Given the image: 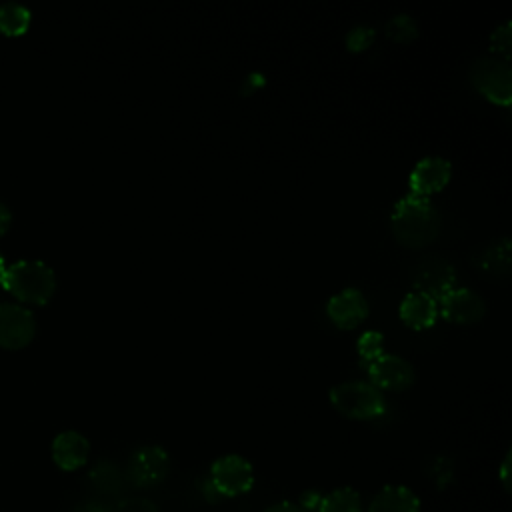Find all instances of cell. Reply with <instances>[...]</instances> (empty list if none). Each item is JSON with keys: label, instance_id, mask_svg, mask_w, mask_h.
Returning a JSON list of instances; mask_svg holds the SVG:
<instances>
[{"label": "cell", "instance_id": "cell-1", "mask_svg": "<svg viewBox=\"0 0 512 512\" xmlns=\"http://www.w3.org/2000/svg\"><path fill=\"white\" fill-rule=\"evenodd\" d=\"M392 232L400 244L422 248L436 240L440 232V214L436 206L424 198L406 194L392 208Z\"/></svg>", "mask_w": 512, "mask_h": 512}, {"label": "cell", "instance_id": "cell-2", "mask_svg": "<svg viewBox=\"0 0 512 512\" xmlns=\"http://www.w3.org/2000/svg\"><path fill=\"white\" fill-rule=\"evenodd\" d=\"M2 286L24 304L44 306L56 292V274L46 262L18 260L6 266Z\"/></svg>", "mask_w": 512, "mask_h": 512}, {"label": "cell", "instance_id": "cell-3", "mask_svg": "<svg viewBox=\"0 0 512 512\" xmlns=\"http://www.w3.org/2000/svg\"><path fill=\"white\" fill-rule=\"evenodd\" d=\"M328 400L338 414L352 420H374L386 412L384 392L364 380H348L332 386Z\"/></svg>", "mask_w": 512, "mask_h": 512}, {"label": "cell", "instance_id": "cell-4", "mask_svg": "<svg viewBox=\"0 0 512 512\" xmlns=\"http://www.w3.org/2000/svg\"><path fill=\"white\" fill-rule=\"evenodd\" d=\"M474 88L494 104L508 106L512 100V68L510 60L500 56H484L470 66Z\"/></svg>", "mask_w": 512, "mask_h": 512}, {"label": "cell", "instance_id": "cell-5", "mask_svg": "<svg viewBox=\"0 0 512 512\" xmlns=\"http://www.w3.org/2000/svg\"><path fill=\"white\" fill-rule=\"evenodd\" d=\"M210 484L220 496L246 494L254 484L252 464L240 454L218 456L210 466Z\"/></svg>", "mask_w": 512, "mask_h": 512}, {"label": "cell", "instance_id": "cell-6", "mask_svg": "<svg viewBox=\"0 0 512 512\" xmlns=\"http://www.w3.org/2000/svg\"><path fill=\"white\" fill-rule=\"evenodd\" d=\"M36 336L34 314L22 304L0 302V348L22 350Z\"/></svg>", "mask_w": 512, "mask_h": 512}, {"label": "cell", "instance_id": "cell-7", "mask_svg": "<svg viewBox=\"0 0 512 512\" xmlns=\"http://www.w3.org/2000/svg\"><path fill=\"white\" fill-rule=\"evenodd\" d=\"M170 472V456L162 446L148 444L134 450L128 462V476L134 486L150 488L160 484Z\"/></svg>", "mask_w": 512, "mask_h": 512}, {"label": "cell", "instance_id": "cell-8", "mask_svg": "<svg viewBox=\"0 0 512 512\" xmlns=\"http://www.w3.org/2000/svg\"><path fill=\"white\" fill-rule=\"evenodd\" d=\"M368 380L372 386H376L380 392H400L414 384V368L412 364L396 354H382L374 362L366 366Z\"/></svg>", "mask_w": 512, "mask_h": 512}, {"label": "cell", "instance_id": "cell-9", "mask_svg": "<svg viewBox=\"0 0 512 512\" xmlns=\"http://www.w3.org/2000/svg\"><path fill=\"white\" fill-rule=\"evenodd\" d=\"M438 314L454 324H474L482 320L486 312V304L480 294H476L470 288L454 286L446 294H442L438 300Z\"/></svg>", "mask_w": 512, "mask_h": 512}, {"label": "cell", "instance_id": "cell-10", "mask_svg": "<svg viewBox=\"0 0 512 512\" xmlns=\"http://www.w3.org/2000/svg\"><path fill=\"white\" fill-rule=\"evenodd\" d=\"M368 312V300L358 288H344L326 302V314L330 322L340 330H352L360 326Z\"/></svg>", "mask_w": 512, "mask_h": 512}, {"label": "cell", "instance_id": "cell-11", "mask_svg": "<svg viewBox=\"0 0 512 512\" xmlns=\"http://www.w3.org/2000/svg\"><path fill=\"white\" fill-rule=\"evenodd\" d=\"M452 178V164L442 156H426L412 168L408 176L410 194L428 198L442 190Z\"/></svg>", "mask_w": 512, "mask_h": 512}, {"label": "cell", "instance_id": "cell-12", "mask_svg": "<svg viewBox=\"0 0 512 512\" xmlns=\"http://www.w3.org/2000/svg\"><path fill=\"white\" fill-rule=\"evenodd\" d=\"M398 316L412 330L432 328L438 318V302L424 292L412 290L402 298L398 306Z\"/></svg>", "mask_w": 512, "mask_h": 512}, {"label": "cell", "instance_id": "cell-13", "mask_svg": "<svg viewBox=\"0 0 512 512\" xmlns=\"http://www.w3.org/2000/svg\"><path fill=\"white\" fill-rule=\"evenodd\" d=\"M90 454V444L86 436L76 430L60 432L52 442V460L62 470H78L86 464Z\"/></svg>", "mask_w": 512, "mask_h": 512}, {"label": "cell", "instance_id": "cell-14", "mask_svg": "<svg viewBox=\"0 0 512 512\" xmlns=\"http://www.w3.org/2000/svg\"><path fill=\"white\" fill-rule=\"evenodd\" d=\"M368 512H420V500L408 486L388 484L374 494Z\"/></svg>", "mask_w": 512, "mask_h": 512}, {"label": "cell", "instance_id": "cell-15", "mask_svg": "<svg viewBox=\"0 0 512 512\" xmlns=\"http://www.w3.org/2000/svg\"><path fill=\"white\" fill-rule=\"evenodd\" d=\"M414 284H416L418 292H424V294L432 296L434 300H438L442 294H446L448 290H452L456 286V274L450 264L432 262L418 270Z\"/></svg>", "mask_w": 512, "mask_h": 512}, {"label": "cell", "instance_id": "cell-16", "mask_svg": "<svg viewBox=\"0 0 512 512\" xmlns=\"http://www.w3.org/2000/svg\"><path fill=\"white\" fill-rule=\"evenodd\" d=\"M32 14L26 6L16 2L0 4V32L4 36H22L30 26Z\"/></svg>", "mask_w": 512, "mask_h": 512}, {"label": "cell", "instance_id": "cell-17", "mask_svg": "<svg viewBox=\"0 0 512 512\" xmlns=\"http://www.w3.org/2000/svg\"><path fill=\"white\" fill-rule=\"evenodd\" d=\"M318 512H362V498L354 488L342 486L322 496Z\"/></svg>", "mask_w": 512, "mask_h": 512}, {"label": "cell", "instance_id": "cell-18", "mask_svg": "<svg viewBox=\"0 0 512 512\" xmlns=\"http://www.w3.org/2000/svg\"><path fill=\"white\" fill-rule=\"evenodd\" d=\"M356 352L362 366L366 368L370 362L384 354V336L378 330H366L356 342Z\"/></svg>", "mask_w": 512, "mask_h": 512}, {"label": "cell", "instance_id": "cell-19", "mask_svg": "<svg viewBox=\"0 0 512 512\" xmlns=\"http://www.w3.org/2000/svg\"><path fill=\"white\" fill-rule=\"evenodd\" d=\"M482 266L490 272H508V266H510V242H508V238H500L498 244H492L484 252Z\"/></svg>", "mask_w": 512, "mask_h": 512}, {"label": "cell", "instance_id": "cell-20", "mask_svg": "<svg viewBox=\"0 0 512 512\" xmlns=\"http://www.w3.org/2000/svg\"><path fill=\"white\" fill-rule=\"evenodd\" d=\"M386 32L394 42H410L418 36V24L408 14H396L388 20Z\"/></svg>", "mask_w": 512, "mask_h": 512}, {"label": "cell", "instance_id": "cell-21", "mask_svg": "<svg viewBox=\"0 0 512 512\" xmlns=\"http://www.w3.org/2000/svg\"><path fill=\"white\" fill-rule=\"evenodd\" d=\"M374 36H376L374 28H370V26H356V28H352L346 34V46L352 52H362V50H366L374 42Z\"/></svg>", "mask_w": 512, "mask_h": 512}, {"label": "cell", "instance_id": "cell-22", "mask_svg": "<svg viewBox=\"0 0 512 512\" xmlns=\"http://www.w3.org/2000/svg\"><path fill=\"white\" fill-rule=\"evenodd\" d=\"M490 42H492V50L496 54H500L504 60H510V22H504L502 26H498L492 36H490Z\"/></svg>", "mask_w": 512, "mask_h": 512}, {"label": "cell", "instance_id": "cell-23", "mask_svg": "<svg viewBox=\"0 0 512 512\" xmlns=\"http://www.w3.org/2000/svg\"><path fill=\"white\" fill-rule=\"evenodd\" d=\"M320 500H322V494H320V492L308 490V492H304V494L300 496V504H298V506H300L302 510H306V512H312V510L318 512Z\"/></svg>", "mask_w": 512, "mask_h": 512}, {"label": "cell", "instance_id": "cell-24", "mask_svg": "<svg viewBox=\"0 0 512 512\" xmlns=\"http://www.w3.org/2000/svg\"><path fill=\"white\" fill-rule=\"evenodd\" d=\"M510 458H512V454L508 450L504 460H502V464H500V482H502L506 492H510V486H512V482H510Z\"/></svg>", "mask_w": 512, "mask_h": 512}, {"label": "cell", "instance_id": "cell-25", "mask_svg": "<svg viewBox=\"0 0 512 512\" xmlns=\"http://www.w3.org/2000/svg\"><path fill=\"white\" fill-rule=\"evenodd\" d=\"M264 512H306V510H302L298 504H294V502H276V504H272V506H268Z\"/></svg>", "mask_w": 512, "mask_h": 512}, {"label": "cell", "instance_id": "cell-26", "mask_svg": "<svg viewBox=\"0 0 512 512\" xmlns=\"http://www.w3.org/2000/svg\"><path fill=\"white\" fill-rule=\"evenodd\" d=\"M10 224H12V212H10V208L6 204L0 202V236L8 232Z\"/></svg>", "mask_w": 512, "mask_h": 512}, {"label": "cell", "instance_id": "cell-27", "mask_svg": "<svg viewBox=\"0 0 512 512\" xmlns=\"http://www.w3.org/2000/svg\"><path fill=\"white\" fill-rule=\"evenodd\" d=\"M4 272H6V262H4V258H2V254H0V284H2V280H4Z\"/></svg>", "mask_w": 512, "mask_h": 512}]
</instances>
